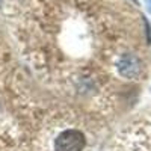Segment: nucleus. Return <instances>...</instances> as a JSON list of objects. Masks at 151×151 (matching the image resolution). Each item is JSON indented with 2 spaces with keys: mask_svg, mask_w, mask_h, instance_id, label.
I'll return each instance as SVG.
<instances>
[{
  "mask_svg": "<svg viewBox=\"0 0 151 151\" xmlns=\"http://www.w3.org/2000/svg\"><path fill=\"white\" fill-rule=\"evenodd\" d=\"M86 145V139L79 130H65L62 132L55 142L56 151H82Z\"/></svg>",
  "mask_w": 151,
  "mask_h": 151,
  "instance_id": "nucleus-1",
  "label": "nucleus"
},
{
  "mask_svg": "<svg viewBox=\"0 0 151 151\" xmlns=\"http://www.w3.org/2000/svg\"><path fill=\"white\" fill-rule=\"evenodd\" d=\"M147 5H148V9H150V12H151V0H147Z\"/></svg>",
  "mask_w": 151,
  "mask_h": 151,
  "instance_id": "nucleus-3",
  "label": "nucleus"
},
{
  "mask_svg": "<svg viewBox=\"0 0 151 151\" xmlns=\"http://www.w3.org/2000/svg\"><path fill=\"white\" fill-rule=\"evenodd\" d=\"M118 71L125 79H137L142 73V64L136 56L125 55L118 62Z\"/></svg>",
  "mask_w": 151,
  "mask_h": 151,
  "instance_id": "nucleus-2",
  "label": "nucleus"
}]
</instances>
